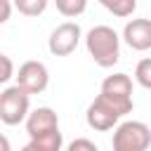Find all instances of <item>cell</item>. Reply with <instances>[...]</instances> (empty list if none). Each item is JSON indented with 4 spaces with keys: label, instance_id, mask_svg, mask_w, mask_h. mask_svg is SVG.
I'll return each mask as SVG.
<instances>
[{
    "label": "cell",
    "instance_id": "9c48e42d",
    "mask_svg": "<svg viewBox=\"0 0 151 151\" xmlns=\"http://www.w3.org/2000/svg\"><path fill=\"white\" fill-rule=\"evenodd\" d=\"M101 92L109 94H118V97H132V80L127 73H113L106 76L101 83Z\"/></svg>",
    "mask_w": 151,
    "mask_h": 151
},
{
    "label": "cell",
    "instance_id": "7c38bea8",
    "mask_svg": "<svg viewBox=\"0 0 151 151\" xmlns=\"http://www.w3.org/2000/svg\"><path fill=\"white\" fill-rule=\"evenodd\" d=\"M85 7H87L85 0H57V9L64 17H78L85 12Z\"/></svg>",
    "mask_w": 151,
    "mask_h": 151
},
{
    "label": "cell",
    "instance_id": "ba28073f",
    "mask_svg": "<svg viewBox=\"0 0 151 151\" xmlns=\"http://www.w3.org/2000/svg\"><path fill=\"white\" fill-rule=\"evenodd\" d=\"M123 40L137 52L151 50V19H132V21H127L125 28H123Z\"/></svg>",
    "mask_w": 151,
    "mask_h": 151
},
{
    "label": "cell",
    "instance_id": "8992f818",
    "mask_svg": "<svg viewBox=\"0 0 151 151\" xmlns=\"http://www.w3.org/2000/svg\"><path fill=\"white\" fill-rule=\"evenodd\" d=\"M14 78H17V87H21L26 94H40V92H45V87L50 83L47 66L42 61H33V59L24 61Z\"/></svg>",
    "mask_w": 151,
    "mask_h": 151
},
{
    "label": "cell",
    "instance_id": "4fadbf2b",
    "mask_svg": "<svg viewBox=\"0 0 151 151\" xmlns=\"http://www.w3.org/2000/svg\"><path fill=\"white\" fill-rule=\"evenodd\" d=\"M134 78H137V83H139L142 87L151 90V57H146V59H142V61L137 64Z\"/></svg>",
    "mask_w": 151,
    "mask_h": 151
},
{
    "label": "cell",
    "instance_id": "6da1fadb",
    "mask_svg": "<svg viewBox=\"0 0 151 151\" xmlns=\"http://www.w3.org/2000/svg\"><path fill=\"white\" fill-rule=\"evenodd\" d=\"M132 97H118V94H109V92H99V97L87 106V125L92 130L106 132L113 125H118V120L132 111Z\"/></svg>",
    "mask_w": 151,
    "mask_h": 151
},
{
    "label": "cell",
    "instance_id": "5bb4252c",
    "mask_svg": "<svg viewBox=\"0 0 151 151\" xmlns=\"http://www.w3.org/2000/svg\"><path fill=\"white\" fill-rule=\"evenodd\" d=\"M9 78H14V64L7 54L0 52V85H5Z\"/></svg>",
    "mask_w": 151,
    "mask_h": 151
},
{
    "label": "cell",
    "instance_id": "9a60e30c",
    "mask_svg": "<svg viewBox=\"0 0 151 151\" xmlns=\"http://www.w3.org/2000/svg\"><path fill=\"white\" fill-rule=\"evenodd\" d=\"M66 151H99V149H97V144L90 142L87 137H78V139H73V142L68 144Z\"/></svg>",
    "mask_w": 151,
    "mask_h": 151
},
{
    "label": "cell",
    "instance_id": "ac0fdd59",
    "mask_svg": "<svg viewBox=\"0 0 151 151\" xmlns=\"http://www.w3.org/2000/svg\"><path fill=\"white\" fill-rule=\"evenodd\" d=\"M21 151H42V149H38V146H35L33 142H28V144H26V146H24Z\"/></svg>",
    "mask_w": 151,
    "mask_h": 151
},
{
    "label": "cell",
    "instance_id": "52a82bcc",
    "mask_svg": "<svg viewBox=\"0 0 151 151\" xmlns=\"http://www.w3.org/2000/svg\"><path fill=\"white\" fill-rule=\"evenodd\" d=\"M78 42H80V26L76 21H64L50 33L47 47L54 57H66L78 47Z\"/></svg>",
    "mask_w": 151,
    "mask_h": 151
},
{
    "label": "cell",
    "instance_id": "5b68a950",
    "mask_svg": "<svg viewBox=\"0 0 151 151\" xmlns=\"http://www.w3.org/2000/svg\"><path fill=\"white\" fill-rule=\"evenodd\" d=\"M28 106H31V94H26L21 87L12 85L0 92V120L5 125H19L21 120H26Z\"/></svg>",
    "mask_w": 151,
    "mask_h": 151
},
{
    "label": "cell",
    "instance_id": "30bf717a",
    "mask_svg": "<svg viewBox=\"0 0 151 151\" xmlns=\"http://www.w3.org/2000/svg\"><path fill=\"white\" fill-rule=\"evenodd\" d=\"M101 7L116 17H130L137 9V2L134 0H101Z\"/></svg>",
    "mask_w": 151,
    "mask_h": 151
},
{
    "label": "cell",
    "instance_id": "3957f363",
    "mask_svg": "<svg viewBox=\"0 0 151 151\" xmlns=\"http://www.w3.org/2000/svg\"><path fill=\"white\" fill-rule=\"evenodd\" d=\"M85 45H87V52L94 59V64H99L101 68H111L120 59V38L111 26L99 24V26L90 28Z\"/></svg>",
    "mask_w": 151,
    "mask_h": 151
},
{
    "label": "cell",
    "instance_id": "8fae6325",
    "mask_svg": "<svg viewBox=\"0 0 151 151\" xmlns=\"http://www.w3.org/2000/svg\"><path fill=\"white\" fill-rule=\"evenodd\" d=\"M14 7L26 17H38L47 9V0H17Z\"/></svg>",
    "mask_w": 151,
    "mask_h": 151
},
{
    "label": "cell",
    "instance_id": "e0dca14e",
    "mask_svg": "<svg viewBox=\"0 0 151 151\" xmlns=\"http://www.w3.org/2000/svg\"><path fill=\"white\" fill-rule=\"evenodd\" d=\"M0 151H12V146H9V139H7L5 134H0Z\"/></svg>",
    "mask_w": 151,
    "mask_h": 151
},
{
    "label": "cell",
    "instance_id": "7a4b0ae2",
    "mask_svg": "<svg viewBox=\"0 0 151 151\" xmlns=\"http://www.w3.org/2000/svg\"><path fill=\"white\" fill-rule=\"evenodd\" d=\"M26 132L31 142L42 151H61V132H59V118L50 106H40L28 113L26 118Z\"/></svg>",
    "mask_w": 151,
    "mask_h": 151
},
{
    "label": "cell",
    "instance_id": "277c9868",
    "mask_svg": "<svg viewBox=\"0 0 151 151\" xmlns=\"http://www.w3.org/2000/svg\"><path fill=\"white\" fill-rule=\"evenodd\" d=\"M111 146L113 151H146L151 146V127L142 120H125L116 127Z\"/></svg>",
    "mask_w": 151,
    "mask_h": 151
},
{
    "label": "cell",
    "instance_id": "2e32d148",
    "mask_svg": "<svg viewBox=\"0 0 151 151\" xmlns=\"http://www.w3.org/2000/svg\"><path fill=\"white\" fill-rule=\"evenodd\" d=\"M12 14V2L9 0H0V24H5Z\"/></svg>",
    "mask_w": 151,
    "mask_h": 151
}]
</instances>
